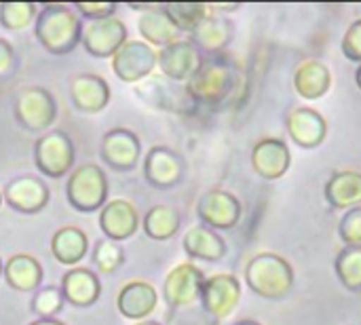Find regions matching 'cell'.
<instances>
[{
	"instance_id": "6da1fadb",
	"label": "cell",
	"mask_w": 361,
	"mask_h": 325,
	"mask_svg": "<svg viewBox=\"0 0 361 325\" xmlns=\"http://www.w3.org/2000/svg\"><path fill=\"white\" fill-rule=\"evenodd\" d=\"M239 87V72L233 63L218 55L203 57L195 76L184 85L195 106L220 108L228 104Z\"/></svg>"
},
{
	"instance_id": "7a4b0ae2",
	"label": "cell",
	"mask_w": 361,
	"mask_h": 325,
	"mask_svg": "<svg viewBox=\"0 0 361 325\" xmlns=\"http://www.w3.org/2000/svg\"><path fill=\"white\" fill-rule=\"evenodd\" d=\"M34 36L47 53L68 55L80 44L82 19L68 4H44L36 15Z\"/></svg>"
},
{
	"instance_id": "3957f363",
	"label": "cell",
	"mask_w": 361,
	"mask_h": 325,
	"mask_svg": "<svg viewBox=\"0 0 361 325\" xmlns=\"http://www.w3.org/2000/svg\"><path fill=\"white\" fill-rule=\"evenodd\" d=\"M245 283L256 296L264 300H281L294 290L296 275L292 264L283 256L262 252L247 262Z\"/></svg>"
},
{
	"instance_id": "277c9868",
	"label": "cell",
	"mask_w": 361,
	"mask_h": 325,
	"mask_svg": "<svg viewBox=\"0 0 361 325\" xmlns=\"http://www.w3.org/2000/svg\"><path fill=\"white\" fill-rule=\"evenodd\" d=\"M68 203L80 214L99 211L108 203V178L97 165H80L72 169L66 184Z\"/></svg>"
},
{
	"instance_id": "5b68a950",
	"label": "cell",
	"mask_w": 361,
	"mask_h": 325,
	"mask_svg": "<svg viewBox=\"0 0 361 325\" xmlns=\"http://www.w3.org/2000/svg\"><path fill=\"white\" fill-rule=\"evenodd\" d=\"M74 159V142L63 131H51L47 135H40L34 144V165L42 176L51 180H59L72 173Z\"/></svg>"
},
{
	"instance_id": "8992f818",
	"label": "cell",
	"mask_w": 361,
	"mask_h": 325,
	"mask_svg": "<svg viewBox=\"0 0 361 325\" xmlns=\"http://www.w3.org/2000/svg\"><path fill=\"white\" fill-rule=\"evenodd\" d=\"M13 112L23 129L40 133L55 123L57 102L44 87H23L15 97Z\"/></svg>"
},
{
	"instance_id": "52a82bcc",
	"label": "cell",
	"mask_w": 361,
	"mask_h": 325,
	"mask_svg": "<svg viewBox=\"0 0 361 325\" xmlns=\"http://www.w3.org/2000/svg\"><path fill=\"white\" fill-rule=\"evenodd\" d=\"M133 93L146 104L148 108L161 110V112H173L184 114L190 106H195L184 89V85L173 82L165 78L163 74H150L142 82L133 85Z\"/></svg>"
},
{
	"instance_id": "ba28073f",
	"label": "cell",
	"mask_w": 361,
	"mask_h": 325,
	"mask_svg": "<svg viewBox=\"0 0 361 325\" xmlns=\"http://www.w3.org/2000/svg\"><path fill=\"white\" fill-rule=\"evenodd\" d=\"M110 59L112 72L127 85H137L157 70V49L144 40H127Z\"/></svg>"
},
{
	"instance_id": "9c48e42d",
	"label": "cell",
	"mask_w": 361,
	"mask_h": 325,
	"mask_svg": "<svg viewBox=\"0 0 361 325\" xmlns=\"http://www.w3.org/2000/svg\"><path fill=\"white\" fill-rule=\"evenodd\" d=\"M243 214L241 201L222 188L207 190L197 203V216L203 226L212 231H231L239 224Z\"/></svg>"
},
{
	"instance_id": "30bf717a",
	"label": "cell",
	"mask_w": 361,
	"mask_h": 325,
	"mask_svg": "<svg viewBox=\"0 0 361 325\" xmlns=\"http://www.w3.org/2000/svg\"><path fill=\"white\" fill-rule=\"evenodd\" d=\"M239 300H241V283L235 275L220 273V275L205 277L199 302L203 305V311L209 317L218 321L231 317L239 307Z\"/></svg>"
},
{
	"instance_id": "8fae6325",
	"label": "cell",
	"mask_w": 361,
	"mask_h": 325,
	"mask_svg": "<svg viewBox=\"0 0 361 325\" xmlns=\"http://www.w3.org/2000/svg\"><path fill=\"white\" fill-rule=\"evenodd\" d=\"M186 176V161L169 146H152L144 159V178L157 190L176 188Z\"/></svg>"
},
{
	"instance_id": "7c38bea8",
	"label": "cell",
	"mask_w": 361,
	"mask_h": 325,
	"mask_svg": "<svg viewBox=\"0 0 361 325\" xmlns=\"http://www.w3.org/2000/svg\"><path fill=\"white\" fill-rule=\"evenodd\" d=\"M203 283V271L190 262H182L167 273L163 283V298L169 309H188L201 298Z\"/></svg>"
},
{
	"instance_id": "4fadbf2b",
	"label": "cell",
	"mask_w": 361,
	"mask_h": 325,
	"mask_svg": "<svg viewBox=\"0 0 361 325\" xmlns=\"http://www.w3.org/2000/svg\"><path fill=\"white\" fill-rule=\"evenodd\" d=\"M129 40L127 25L118 17H106L97 21L82 23L80 44L93 57H112L125 42Z\"/></svg>"
},
{
	"instance_id": "5bb4252c",
	"label": "cell",
	"mask_w": 361,
	"mask_h": 325,
	"mask_svg": "<svg viewBox=\"0 0 361 325\" xmlns=\"http://www.w3.org/2000/svg\"><path fill=\"white\" fill-rule=\"evenodd\" d=\"M201 61H203V55L188 38L171 42L163 49H157V68L161 70L165 78L180 82V85H186L195 76Z\"/></svg>"
},
{
	"instance_id": "9a60e30c",
	"label": "cell",
	"mask_w": 361,
	"mask_h": 325,
	"mask_svg": "<svg viewBox=\"0 0 361 325\" xmlns=\"http://www.w3.org/2000/svg\"><path fill=\"white\" fill-rule=\"evenodd\" d=\"M102 161L116 171H131L137 167L142 157L140 137L129 129H112L102 137L99 146Z\"/></svg>"
},
{
	"instance_id": "2e32d148",
	"label": "cell",
	"mask_w": 361,
	"mask_h": 325,
	"mask_svg": "<svg viewBox=\"0 0 361 325\" xmlns=\"http://www.w3.org/2000/svg\"><path fill=\"white\" fill-rule=\"evenodd\" d=\"M286 129H288L290 140L296 146H300L305 150H313L324 144V140L328 135V121L315 108L300 106V108H294L288 112Z\"/></svg>"
},
{
	"instance_id": "e0dca14e",
	"label": "cell",
	"mask_w": 361,
	"mask_h": 325,
	"mask_svg": "<svg viewBox=\"0 0 361 325\" xmlns=\"http://www.w3.org/2000/svg\"><path fill=\"white\" fill-rule=\"evenodd\" d=\"M2 197L11 209L25 214V216H32V214H38L47 207L51 192L42 180H38L34 176H21V178L11 180L4 186Z\"/></svg>"
},
{
	"instance_id": "ac0fdd59",
	"label": "cell",
	"mask_w": 361,
	"mask_h": 325,
	"mask_svg": "<svg viewBox=\"0 0 361 325\" xmlns=\"http://www.w3.org/2000/svg\"><path fill=\"white\" fill-rule=\"evenodd\" d=\"M102 233L106 239L110 241H127L131 239L142 220H140V214L135 209V205L127 199H114V201H108L102 209H99V220H97Z\"/></svg>"
},
{
	"instance_id": "d6986e66",
	"label": "cell",
	"mask_w": 361,
	"mask_h": 325,
	"mask_svg": "<svg viewBox=\"0 0 361 325\" xmlns=\"http://www.w3.org/2000/svg\"><path fill=\"white\" fill-rule=\"evenodd\" d=\"M252 169L269 182L283 178L292 165V152L279 137H264L252 148Z\"/></svg>"
},
{
	"instance_id": "ffe728a7",
	"label": "cell",
	"mask_w": 361,
	"mask_h": 325,
	"mask_svg": "<svg viewBox=\"0 0 361 325\" xmlns=\"http://www.w3.org/2000/svg\"><path fill=\"white\" fill-rule=\"evenodd\" d=\"M235 38V23L224 15H207L190 34L188 40L199 49V53L218 55Z\"/></svg>"
},
{
	"instance_id": "44dd1931",
	"label": "cell",
	"mask_w": 361,
	"mask_h": 325,
	"mask_svg": "<svg viewBox=\"0 0 361 325\" xmlns=\"http://www.w3.org/2000/svg\"><path fill=\"white\" fill-rule=\"evenodd\" d=\"M159 305V294L148 281H129L116 296V309L125 319L146 321Z\"/></svg>"
},
{
	"instance_id": "7402d4cb",
	"label": "cell",
	"mask_w": 361,
	"mask_h": 325,
	"mask_svg": "<svg viewBox=\"0 0 361 325\" xmlns=\"http://www.w3.org/2000/svg\"><path fill=\"white\" fill-rule=\"evenodd\" d=\"M137 32L152 49H163L171 42L182 40V32L169 19L163 4H146V8L137 17Z\"/></svg>"
},
{
	"instance_id": "603a6c76",
	"label": "cell",
	"mask_w": 361,
	"mask_h": 325,
	"mask_svg": "<svg viewBox=\"0 0 361 325\" xmlns=\"http://www.w3.org/2000/svg\"><path fill=\"white\" fill-rule=\"evenodd\" d=\"M70 99L76 110L97 114L110 102V87L97 74H78L70 80Z\"/></svg>"
},
{
	"instance_id": "cb8c5ba5",
	"label": "cell",
	"mask_w": 361,
	"mask_h": 325,
	"mask_svg": "<svg viewBox=\"0 0 361 325\" xmlns=\"http://www.w3.org/2000/svg\"><path fill=\"white\" fill-rule=\"evenodd\" d=\"M61 296L68 305L78 307V309H87L93 307L102 294V286H99V277L95 271L89 269H72L61 277Z\"/></svg>"
},
{
	"instance_id": "d4e9b609",
	"label": "cell",
	"mask_w": 361,
	"mask_h": 325,
	"mask_svg": "<svg viewBox=\"0 0 361 325\" xmlns=\"http://www.w3.org/2000/svg\"><path fill=\"white\" fill-rule=\"evenodd\" d=\"M294 89L302 99H322L332 89V72L319 59L302 61L294 72Z\"/></svg>"
},
{
	"instance_id": "484cf974",
	"label": "cell",
	"mask_w": 361,
	"mask_h": 325,
	"mask_svg": "<svg viewBox=\"0 0 361 325\" xmlns=\"http://www.w3.org/2000/svg\"><path fill=\"white\" fill-rule=\"evenodd\" d=\"M182 247L188 258L203 260V262H220L226 256V241L216 231H212L203 224L192 226L184 235Z\"/></svg>"
},
{
	"instance_id": "4316f807",
	"label": "cell",
	"mask_w": 361,
	"mask_h": 325,
	"mask_svg": "<svg viewBox=\"0 0 361 325\" xmlns=\"http://www.w3.org/2000/svg\"><path fill=\"white\" fill-rule=\"evenodd\" d=\"M2 277L15 292H36L42 283L44 271L34 256L15 254L4 262Z\"/></svg>"
},
{
	"instance_id": "83f0119b",
	"label": "cell",
	"mask_w": 361,
	"mask_h": 325,
	"mask_svg": "<svg viewBox=\"0 0 361 325\" xmlns=\"http://www.w3.org/2000/svg\"><path fill=\"white\" fill-rule=\"evenodd\" d=\"M324 197L328 201L330 207L334 209H343L349 211L353 207L361 205V173L360 171H336L326 188H324Z\"/></svg>"
},
{
	"instance_id": "f1b7e54d",
	"label": "cell",
	"mask_w": 361,
	"mask_h": 325,
	"mask_svg": "<svg viewBox=\"0 0 361 325\" xmlns=\"http://www.w3.org/2000/svg\"><path fill=\"white\" fill-rule=\"evenodd\" d=\"M89 252V239L85 231L76 226H63L51 237V254L63 266H76Z\"/></svg>"
},
{
	"instance_id": "f546056e",
	"label": "cell",
	"mask_w": 361,
	"mask_h": 325,
	"mask_svg": "<svg viewBox=\"0 0 361 325\" xmlns=\"http://www.w3.org/2000/svg\"><path fill=\"white\" fill-rule=\"evenodd\" d=\"M142 228L152 241H169L180 231V214L169 205H154L142 218Z\"/></svg>"
},
{
	"instance_id": "4dcf8cb0",
	"label": "cell",
	"mask_w": 361,
	"mask_h": 325,
	"mask_svg": "<svg viewBox=\"0 0 361 325\" xmlns=\"http://www.w3.org/2000/svg\"><path fill=\"white\" fill-rule=\"evenodd\" d=\"M334 271L345 290L361 292V245H345L334 260Z\"/></svg>"
},
{
	"instance_id": "1f68e13d",
	"label": "cell",
	"mask_w": 361,
	"mask_h": 325,
	"mask_svg": "<svg viewBox=\"0 0 361 325\" xmlns=\"http://www.w3.org/2000/svg\"><path fill=\"white\" fill-rule=\"evenodd\" d=\"M163 8L182 34H190L209 15V6L203 2H171Z\"/></svg>"
},
{
	"instance_id": "d6a6232c",
	"label": "cell",
	"mask_w": 361,
	"mask_h": 325,
	"mask_svg": "<svg viewBox=\"0 0 361 325\" xmlns=\"http://www.w3.org/2000/svg\"><path fill=\"white\" fill-rule=\"evenodd\" d=\"M38 6L34 2H0V25L11 32H21L36 21Z\"/></svg>"
},
{
	"instance_id": "836d02e7",
	"label": "cell",
	"mask_w": 361,
	"mask_h": 325,
	"mask_svg": "<svg viewBox=\"0 0 361 325\" xmlns=\"http://www.w3.org/2000/svg\"><path fill=\"white\" fill-rule=\"evenodd\" d=\"M91 262H93L97 273L110 275L125 262V250L121 247V243L110 241V239L104 237V239H99L95 243L93 254H91Z\"/></svg>"
},
{
	"instance_id": "e575fe53",
	"label": "cell",
	"mask_w": 361,
	"mask_h": 325,
	"mask_svg": "<svg viewBox=\"0 0 361 325\" xmlns=\"http://www.w3.org/2000/svg\"><path fill=\"white\" fill-rule=\"evenodd\" d=\"M63 296L61 290L55 286H47V288H38L32 296L30 309L38 319H55L61 309H63Z\"/></svg>"
},
{
	"instance_id": "d590c367",
	"label": "cell",
	"mask_w": 361,
	"mask_h": 325,
	"mask_svg": "<svg viewBox=\"0 0 361 325\" xmlns=\"http://www.w3.org/2000/svg\"><path fill=\"white\" fill-rule=\"evenodd\" d=\"M338 237L345 245H361V205L345 211L338 224Z\"/></svg>"
},
{
	"instance_id": "8d00e7d4",
	"label": "cell",
	"mask_w": 361,
	"mask_h": 325,
	"mask_svg": "<svg viewBox=\"0 0 361 325\" xmlns=\"http://www.w3.org/2000/svg\"><path fill=\"white\" fill-rule=\"evenodd\" d=\"M72 8L80 15V19L97 21V19L114 17V13L118 11V4H114V2H76V4H72Z\"/></svg>"
},
{
	"instance_id": "74e56055",
	"label": "cell",
	"mask_w": 361,
	"mask_h": 325,
	"mask_svg": "<svg viewBox=\"0 0 361 325\" xmlns=\"http://www.w3.org/2000/svg\"><path fill=\"white\" fill-rule=\"evenodd\" d=\"M341 49H343V55L349 61L361 63V19H355L347 27V32L343 36V42H341Z\"/></svg>"
},
{
	"instance_id": "f35d334b",
	"label": "cell",
	"mask_w": 361,
	"mask_h": 325,
	"mask_svg": "<svg viewBox=\"0 0 361 325\" xmlns=\"http://www.w3.org/2000/svg\"><path fill=\"white\" fill-rule=\"evenodd\" d=\"M17 68V53L6 38H0V78L8 76Z\"/></svg>"
},
{
	"instance_id": "ab89813d",
	"label": "cell",
	"mask_w": 361,
	"mask_h": 325,
	"mask_svg": "<svg viewBox=\"0 0 361 325\" xmlns=\"http://www.w3.org/2000/svg\"><path fill=\"white\" fill-rule=\"evenodd\" d=\"M209 11H224V13H233L239 8V4H207Z\"/></svg>"
},
{
	"instance_id": "60d3db41",
	"label": "cell",
	"mask_w": 361,
	"mask_h": 325,
	"mask_svg": "<svg viewBox=\"0 0 361 325\" xmlns=\"http://www.w3.org/2000/svg\"><path fill=\"white\" fill-rule=\"evenodd\" d=\"M30 325H63L61 321H57V319H36V321H32Z\"/></svg>"
},
{
	"instance_id": "b9f144b4",
	"label": "cell",
	"mask_w": 361,
	"mask_h": 325,
	"mask_svg": "<svg viewBox=\"0 0 361 325\" xmlns=\"http://www.w3.org/2000/svg\"><path fill=\"white\" fill-rule=\"evenodd\" d=\"M233 325H262V324H258V321H254V319H241V321H235Z\"/></svg>"
},
{
	"instance_id": "7bdbcfd3",
	"label": "cell",
	"mask_w": 361,
	"mask_h": 325,
	"mask_svg": "<svg viewBox=\"0 0 361 325\" xmlns=\"http://www.w3.org/2000/svg\"><path fill=\"white\" fill-rule=\"evenodd\" d=\"M355 82H357V87H360L361 91V63L360 68H357V72H355Z\"/></svg>"
},
{
	"instance_id": "ee69618b",
	"label": "cell",
	"mask_w": 361,
	"mask_h": 325,
	"mask_svg": "<svg viewBox=\"0 0 361 325\" xmlns=\"http://www.w3.org/2000/svg\"><path fill=\"white\" fill-rule=\"evenodd\" d=\"M133 325H161V324H159V321H148V319H146V321H137V324H133Z\"/></svg>"
},
{
	"instance_id": "f6af8a7d",
	"label": "cell",
	"mask_w": 361,
	"mask_h": 325,
	"mask_svg": "<svg viewBox=\"0 0 361 325\" xmlns=\"http://www.w3.org/2000/svg\"><path fill=\"white\" fill-rule=\"evenodd\" d=\"M2 203H4V197H2V190H0V207H2Z\"/></svg>"
},
{
	"instance_id": "bcb514c9",
	"label": "cell",
	"mask_w": 361,
	"mask_h": 325,
	"mask_svg": "<svg viewBox=\"0 0 361 325\" xmlns=\"http://www.w3.org/2000/svg\"><path fill=\"white\" fill-rule=\"evenodd\" d=\"M2 271H4V264H2V260H0V275H2Z\"/></svg>"
}]
</instances>
